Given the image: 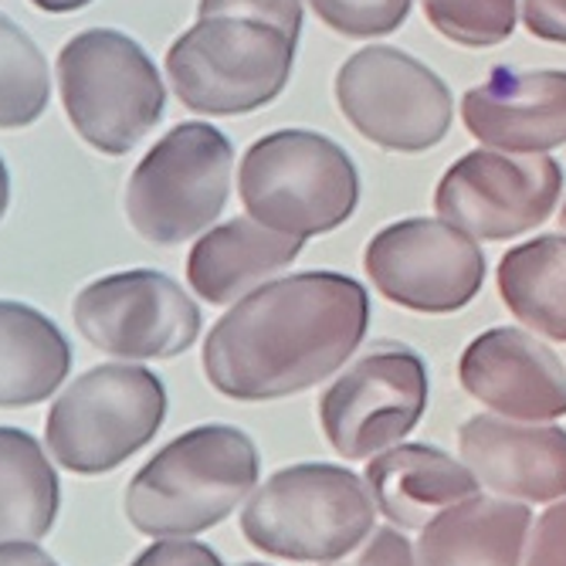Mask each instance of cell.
Returning a JSON list of instances; mask_svg holds the SVG:
<instances>
[{"instance_id": "1f68e13d", "label": "cell", "mask_w": 566, "mask_h": 566, "mask_svg": "<svg viewBox=\"0 0 566 566\" xmlns=\"http://www.w3.org/2000/svg\"><path fill=\"white\" fill-rule=\"evenodd\" d=\"M34 8H41V11H48V14H69V11H82V8H88L92 0H31Z\"/></svg>"}, {"instance_id": "f546056e", "label": "cell", "mask_w": 566, "mask_h": 566, "mask_svg": "<svg viewBox=\"0 0 566 566\" xmlns=\"http://www.w3.org/2000/svg\"><path fill=\"white\" fill-rule=\"evenodd\" d=\"M523 24L539 41L566 44V0H523Z\"/></svg>"}, {"instance_id": "6da1fadb", "label": "cell", "mask_w": 566, "mask_h": 566, "mask_svg": "<svg viewBox=\"0 0 566 566\" xmlns=\"http://www.w3.org/2000/svg\"><path fill=\"white\" fill-rule=\"evenodd\" d=\"M370 329V295L343 272H298L254 289L214 323L203 377L241 403L295 397L343 370Z\"/></svg>"}, {"instance_id": "ac0fdd59", "label": "cell", "mask_w": 566, "mask_h": 566, "mask_svg": "<svg viewBox=\"0 0 566 566\" xmlns=\"http://www.w3.org/2000/svg\"><path fill=\"white\" fill-rule=\"evenodd\" d=\"M298 254L302 238L272 231L254 218H234L197 238L187 259V282L211 305H231L285 272Z\"/></svg>"}, {"instance_id": "4316f807", "label": "cell", "mask_w": 566, "mask_h": 566, "mask_svg": "<svg viewBox=\"0 0 566 566\" xmlns=\"http://www.w3.org/2000/svg\"><path fill=\"white\" fill-rule=\"evenodd\" d=\"M326 566H418V556L410 539L397 526H387V530H374V536L364 546Z\"/></svg>"}, {"instance_id": "d6a6232c", "label": "cell", "mask_w": 566, "mask_h": 566, "mask_svg": "<svg viewBox=\"0 0 566 566\" xmlns=\"http://www.w3.org/2000/svg\"><path fill=\"white\" fill-rule=\"evenodd\" d=\"M8 200H11V174H8L4 160H0V218L8 211Z\"/></svg>"}, {"instance_id": "83f0119b", "label": "cell", "mask_w": 566, "mask_h": 566, "mask_svg": "<svg viewBox=\"0 0 566 566\" xmlns=\"http://www.w3.org/2000/svg\"><path fill=\"white\" fill-rule=\"evenodd\" d=\"M526 566H566V499L553 502L533 526Z\"/></svg>"}, {"instance_id": "d4e9b609", "label": "cell", "mask_w": 566, "mask_h": 566, "mask_svg": "<svg viewBox=\"0 0 566 566\" xmlns=\"http://www.w3.org/2000/svg\"><path fill=\"white\" fill-rule=\"evenodd\" d=\"M415 0H308L316 18L343 38H380L397 31Z\"/></svg>"}, {"instance_id": "e575fe53", "label": "cell", "mask_w": 566, "mask_h": 566, "mask_svg": "<svg viewBox=\"0 0 566 566\" xmlns=\"http://www.w3.org/2000/svg\"><path fill=\"white\" fill-rule=\"evenodd\" d=\"M238 566H265V563H238Z\"/></svg>"}, {"instance_id": "8992f818", "label": "cell", "mask_w": 566, "mask_h": 566, "mask_svg": "<svg viewBox=\"0 0 566 566\" xmlns=\"http://www.w3.org/2000/svg\"><path fill=\"white\" fill-rule=\"evenodd\" d=\"M59 85L69 123L106 157L129 153L164 116V82L146 51L123 31L95 28L65 41Z\"/></svg>"}, {"instance_id": "ffe728a7", "label": "cell", "mask_w": 566, "mask_h": 566, "mask_svg": "<svg viewBox=\"0 0 566 566\" xmlns=\"http://www.w3.org/2000/svg\"><path fill=\"white\" fill-rule=\"evenodd\" d=\"M72 370L65 333L44 313L0 298V407H31L51 397Z\"/></svg>"}, {"instance_id": "836d02e7", "label": "cell", "mask_w": 566, "mask_h": 566, "mask_svg": "<svg viewBox=\"0 0 566 566\" xmlns=\"http://www.w3.org/2000/svg\"><path fill=\"white\" fill-rule=\"evenodd\" d=\"M559 218H563V228H566V203H563V214Z\"/></svg>"}, {"instance_id": "cb8c5ba5", "label": "cell", "mask_w": 566, "mask_h": 566, "mask_svg": "<svg viewBox=\"0 0 566 566\" xmlns=\"http://www.w3.org/2000/svg\"><path fill=\"white\" fill-rule=\"evenodd\" d=\"M428 24L461 48H495L512 38L520 0H421Z\"/></svg>"}, {"instance_id": "d6986e66", "label": "cell", "mask_w": 566, "mask_h": 566, "mask_svg": "<svg viewBox=\"0 0 566 566\" xmlns=\"http://www.w3.org/2000/svg\"><path fill=\"white\" fill-rule=\"evenodd\" d=\"M533 512L502 495H472L434 516L415 546L418 566H523Z\"/></svg>"}, {"instance_id": "8fae6325", "label": "cell", "mask_w": 566, "mask_h": 566, "mask_svg": "<svg viewBox=\"0 0 566 566\" xmlns=\"http://www.w3.org/2000/svg\"><path fill=\"white\" fill-rule=\"evenodd\" d=\"M374 289L410 313L448 316L479 298L485 285V251L441 218H407L377 231L364 251Z\"/></svg>"}, {"instance_id": "603a6c76", "label": "cell", "mask_w": 566, "mask_h": 566, "mask_svg": "<svg viewBox=\"0 0 566 566\" xmlns=\"http://www.w3.org/2000/svg\"><path fill=\"white\" fill-rule=\"evenodd\" d=\"M51 98L48 65L38 44L0 14V129L31 126Z\"/></svg>"}, {"instance_id": "9a60e30c", "label": "cell", "mask_w": 566, "mask_h": 566, "mask_svg": "<svg viewBox=\"0 0 566 566\" xmlns=\"http://www.w3.org/2000/svg\"><path fill=\"white\" fill-rule=\"evenodd\" d=\"M461 461L502 499H566V431L523 424L499 415H475L458 428Z\"/></svg>"}, {"instance_id": "52a82bcc", "label": "cell", "mask_w": 566, "mask_h": 566, "mask_svg": "<svg viewBox=\"0 0 566 566\" xmlns=\"http://www.w3.org/2000/svg\"><path fill=\"white\" fill-rule=\"evenodd\" d=\"M231 174V139L211 123H180L136 164L126 187V218L149 244H184L221 218Z\"/></svg>"}, {"instance_id": "2e32d148", "label": "cell", "mask_w": 566, "mask_h": 566, "mask_svg": "<svg viewBox=\"0 0 566 566\" xmlns=\"http://www.w3.org/2000/svg\"><path fill=\"white\" fill-rule=\"evenodd\" d=\"M469 133L502 153H549L566 143V72L495 69L461 98Z\"/></svg>"}, {"instance_id": "5b68a950", "label": "cell", "mask_w": 566, "mask_h": 566, "mask_svg": "<svg viewBox=\"0 0 566 566\" xmlns=\"http://www.w3.org/2000/svg\"><path fill=\"white\" fill-rule=\"evenodd\" d=\"M295 48L298 41L269 21L208 14L170 44L167 75L190 113L248 116L285 92Z\"/></svg>"}, {"instance_id": "4dcf8cb0", "label": "cell", "mask_w": 566, "mask_h": 566, "mask_svg": "<svg viewBox=\"0 0 566 566\" xmlns=\"http://www.w3.org/2000/svg\"><path fill=\"white\" fill-rule=\"evenodd\" d=\"M0 566H59L34 543H0Z\"/></svg>"}, {"instance_id": "3957f363", "label": "cell", "mask_w": 566, "mask_h": 566, "mask_svg": "<svg viewBox=\"0 0 566 566\" xmlns=\"http://www.w3.org/2000/svg\"><path fill=\"white\" fill-rule=\"evenodd\" d=\"M377 502L367 479L343 465L302 461L254 489L244 512V539L279 559L333 563L374 536Z\"/></svg>"}, {"instance_id": "484cf974", "label": "cell", "mask_w": 566, "mask_h": 566, "mask_svg": "<svg viewBox=\"0 0 566 566\" xmlns=\"http://www.w3.org/2000/svg\"><path fill=\"white\" fill-rule=\"evenodd\" d=\"M208 14H241L282 28L292 41L302 34V0H200L197 18Z\"/></svg>"}, {"instance_id": "9c48e42d", "label": "cell", "mask_w": 566, "mask_h": 566, "mask_svg": "<svg viewBox=\"0 0 566 566\" xmlns=\"http://www.w3.org/2000/svg\"><path fill=\"white\" fill-rule=\"evenodd\" d=\"M333 92L346 123L387 153H424L451 133V88L400 48L353 51L336 72Z\"/></svg>"}, {"instance_id": "e0dca14e", "label": "cell", "mask_w": 566, "mask_h": 566, "mask_svg": "<svg viewBox=\"0 0 566 566\" xmlns=\"http://www.w3.org/2000/svg\"><path fill=\"white\" fill-rule=\"evenodd\" d=\"M367 485L380 516L397 530H424L444 509L479 495V479L434 444H394L367 465Z\"/></svg>"}, {"instance_id": "4fadbf2b", "label": "cell", "mask_w": 566, "mask_h": 566, "mask_svg": "<svg viewBox=\"0 0 566 566\" xmlns=\"http://www.w3.org/2000/svg\"><path fill=\"white\" fill-rule=\"evenodd\" d=\"M75 326L119 359H170L200 336L197 302L164 272L133 269L95 279L75 298Z\"/></svg>"}, {"instance_id": "7402d4cb", "label": "cell", "mask_w": 566, "mask_h": 566, "mask_svg": "<svg viewBox=\"0 0 566 566\" xmlns=\"http://www.w3.org/2000/svg\"><path fill=\"white\" fill-rule=\"evenodd\" d=\"M59 516V475L41 444L0 428V543H34Z\"/></svg>"}, {"instance_id": "f1b7e54d", "label": "cell", "mask_w": 566, "mask_h": 566, "mask_svg": "<svg viewBox=\"0 0 566 566\" xmlns=\"http://www.w3.org/2000/svg\"><path fill=\"white\" fill-rule=\"evenodd\" d=\"M133 566H224V559L203 543H190V539H160L146 546Z\"/></svg>"}, {"instance_id": "30bf717a", "label": "cell", "mask_w": 566, "mask_h": 566, "mask_svg": "<svg viewBox=\"0 0 566 566\" xmlns=\"http://www.w3.org/2000/svg\"><path fill=\"white\" fill-rule=\"evenodd\" d=\"M428 364L403 343H377L323 390L319 424L343 461H367L415 431L428 410Z\"/></svg>"}, {"instance_id": "ba28073f", "label": "cell", "mask_w": 566, "mask_h": 566, "mask_svg": "<svg viewBox=\"0 0 566 566\" xmlns=\"http://www.w3.org/2000/svg\"><path fill=\"white\" fill-rule=\"evenodd\" d=\"M167 418V390L136 364L82 374L48 415V451L75 475H102L153 441Z\"/></svg>"}, {"instance_id": "44dd1931", "label": "cell", "mask_w": 566, "mask_h": 566, "mask_svg": "<svg viewBox=\"0 0 566 566\" xmlns=\"http://www.w3.org/2000/svg\"><path fill=\"white\" fill-rule=\"evenodd\" d=\"M499 295L530 333L566 343V234H539L505 251Z\"/></svg>"}, {"instance_id": "5bb4252c", "label": "cell", "mask_w": 566, "mask_h": 566, "mask_svg": "<svg viewBox=\"0 0 566 566\" xmlns=\"http://www.w3.org/2000/svg\"><path fill=\"white\" fill-rule=\"evenodd\" d=\"M458 380L499 418L523 424L566 418V367L536 333L495 326L475 336L461 353Z\"/></svg>"}, {"instance_id": "277c9868", "label": "cell", "mask_w": 566, "mask_h": 566, "mask_svg": "<svg viewBox=\"0 0 566 566\" xmlns=\"http://www.w3.org/2000/svg\"><path fill=\"white\" fill-rule=\"evenodd\" d=\"M248 218L292 238L343 228L359 203V174L349 153L313 129H275L251 143L238 170Z\"/></svg>"}, {"instance_id": "7c38bea8", "label": "cell", "mask_w": 566, "mask_h": 566, "mask_svg": "<svg viewBox=\"0 0 566 566\" xmlns=\"http://www.w3.org/2000/svg\"><path fill=\"white\" fill-rule=\"evenodd\" d=\"M559 193L563 167L546 153L472 149L441 177L434 211L475 241H509L549 221Z\"/></svg>"}, {"instance_id": "7a4b0ae2", "label": "cell", "mask_w": 566, "mask_h": 566, "mask_svg": "<svg viewBox=\"0 0 566 566\" xmlns=\"http://www.w3.org/2000/svg\"><path fill=\"white\" fill-rule=\"evenodd\" d=\"M259 448L241 428H190L133 475L126 520L146 536H197L224 523L259 489Z\"/></svg>"}]
</instances>
